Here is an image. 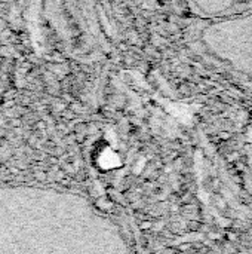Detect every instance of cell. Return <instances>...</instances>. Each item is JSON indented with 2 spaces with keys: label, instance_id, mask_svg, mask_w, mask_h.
I'll use <instances>...</instances> for the list:
<instances>
[{
  "label": "cell",
  "instance_id": "obj_1",
  "mask_svg": "<svg viewBox=\"0 0 252 254\" xmlns=\"http://www.w3.org/2000/svg\"><path fill=\"white\" fill-rule=\"evenodd\" d=\"M206 28L202 42L209 54L252 79V9L212 19Z\"/></svg>",
  "mask_w": 252,
  "mask_h": 254
}]
</instances>
